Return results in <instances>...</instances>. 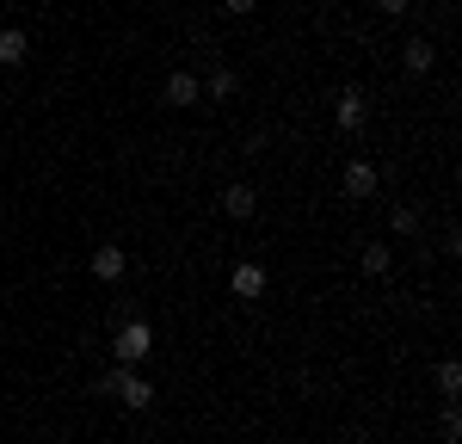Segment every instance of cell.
<instances>
[{"mask_svg": "<svg viewBox=\"0 0 462 444\" xmlns=\"http://www.w3.org/2000/svg\"><path fill=\"white\" fill-rule=\"evenodd\" d=\"M0 62H6V69H19V62H32V32H19V25H6V32H0Z\"/></svg>", "mask_w": 462, "mask_h": 444, "instance_id": "obj_9", "label": "cell"}, {"mask_svg": "<svg viewBox=\"0 0 462 444\" xmlns=\"http://www.w3.org/2000/svg\"><path fill=\"white\" fill-rule=\"evenodd\" d=\"M228 291L241 296V302H259V296H265V265H259V259H241V265H228Z\"/></svg>", "mask_w": 462, "mask_h": 444, "instance_id": "obj_3", "label": "cell"}, {"mask_svg": "<svg viewBox=\"0 0 462 444\" xmlns=\"http://www.w3.org/2000/svg\"><path fill=\"white\" fill-rule=\"evenodd\" d=\"M117 402L130 407V413H148V407H154V383H148L143 370H124V383H117Z\"/></svg>", "mask_w": 462, "mask_h": 444, "instance_id": "obj_5", "label": "cell"}, {"mask_svg": "<svg viewBox=\"0 0 462 444\" xmlns=\"http://www.w3.org/2000/svg\"><path fill=\"white\" fill-rule=\"evenodd\" d=\"M438 432H444V439H450V444L462 439V413H457V402H450V407H444V413H438Z\"/></svg>", "mask_w": 462, "mask_h": 444, "instance_id": "obj_15", "label": "cell"}, {"mask_svg": "<svg viewBox=\"0 0 462 444\" xmlns=\"http://www.w3.org/2000/svg\"><path fill=\"white\" fill-rule=\"evenodd\" d=\"M389 228H394V235H420V210H413V204H394Z\"/></svg>", "mask_w": 462, "mask_h": 444, "instance_id": "obj_13", "label": "cell"}, {"mask_svg": "<svg viewBox=\"0 0 462 444\" xmlns=\"http://www.w3.org/2000/svg\"><path fill=\"white\" fill-rule=\"evenodd\" d=\"M401 62H407V74H431V62H438V50H431L426 37H407V50H401Z\"/></svg>", "mask_w": 462, "mask_h": 444, "instance_id": "obj_10", "label": "cell"}, {"mask_svg": "<svg viewBox=\"0 0 462 444\" xmlns=\"http://www.w3.org/2000/svg\"><path fill=\"white\" fill-rule=\"evenodd\" d=\"M389 272H394V254L383 241H370V247H364V278H389Z\"/></svg>", "mask_w": 462, "mask_h": 444, "instance_id": "obj_11", "label": "cell"}, {"mask_svg": "<svg viewBox=\"0 0 462 444\" xmlns=\"http://www.w3.org/2000/svg\"><path fill=\"white\" fill-rule=\"evenodd\" d=\"M407 6H413V0H376V13H383V19H401Z\"/></svg>", "mask_w": 462, "mask_h": 444, "instance_id": "obj_18", "label": "cell"}, {"mask_svg": "<svg viewBox=\"0 0 462 444\" xmlns=\"http://www.w3.org/2000/svg\"><path fill=\"white\" fill-rule=\"evenodd\" d=\"M253 210H259V191H253V185H241V180L222 185V217L228 222H247Z\"/></svg>", "mask_w": 462, "mask_h": 444, "instance_id": "obj_7", "label": "cell"}, {"mask_svg": "<svg viewBox=\"0 0 462 444\" xmlns=\"http://www.w3.org/2000/svg\"><path fill=\"white\" fill-rule=\"evenodd\" d=\"M235 93H241V74H228V69H216L204 80V99H235Z\"/></svg>", "mask_w": 462, "mask_h": 444, "instance_id": "obj_12", "label": "cell"}, {"mask_svg": "<svg viewBox=\"0 0 462 444\" xmlns=\"http://www.w3.org/2000/svg\"><path fill=\"white\" fill-rule=\"evenodd\" d=\"M333 124H339L346 136H364V130H370V99H364L357 87H346V93L333 99Z\"/></svg>", "mask_w": 462, "mask_h": 444, "instance_id": "obj_2", "label": "cell"}, {"mask_svg": "<svg viewBox=\"0 0 462 444\" xmlns=\"http://www.w3.org/2000/svg\"><path fill=\"white\" fill-rule=\"evenodd\" d=\"M87 272H93L99 284H117V278L130 272V254H124L117 241H106V247H93V259H87Z\"/></svg>", "mask_w": 462, "mask_h": 444, "instance_id": "obj_4", "label": "cell"}, {"mask_svg": "<svg viewBox=\"0 0 462 444\" xmlns=\"http://www.w3.org/2000/svg\"><path fill=\"white\" fill-rule=\"evenodd\" d=\"M253 6H259V0H222V13H228V19H247Z\"/></svg>", "mask_w": 462, "mask_h": 444, "instance_id": "obj_17", "label": "cell"}, {"mask_svg": "<svg viewBox=\"0 0 462 444\" xmlns=\"http://www.w3.org/2000/svg\"><path fill=\"white\" fill-rule=\"evenodd\" d=\"M148 352H154V328L136 321V315H124V328L111 333V358H117V365H130V370H143Z\"/></svg>", "mask_w": 462, "mask_h": 444, "instance_id": "obj_1", "label": "cell"}, {"mask_svg": "<svg viewBox=\"0 0 462 444\" xmlns=\"http://www.w3.org/2000/svg\"><path fill=\"white\" fill-rule=\"evenodd\" d=\"M376 180H383V173H376V161H364V154H357V161H346V198H376Z\"/></svg>", "mask_w": 462, "mask_h": 444, "instance_id": "obj_6", "label": "cell"}, {"mask_svg": "<svg viewBox=\"0 0 462 444\" xmlns=\"http://www.w3.org/2000/svg\"><path fill=\"white\" fill-rule=\"evenodd\" d=\"M124 370H130V365H111V370H99V376H93V389H99V395H117V383H124Z\"/></svg>", "mask_w": 462, "mask_h": 444, "instance_id": "obj_16", "label": "cell"}, {"mask_svg": "<svg viewBox=\"0 0 462 444\" xmlns=\"http://www.w3.org/2000/svg\"><path fill=\"white\" fill-rule=\"evenodd\" d=\"M438 389L457 402V389H462V365H457V358H444V365H438Z\"/></svg>", "mask_w": 462, "mask_h": 444, "instance_id": "obj_14", "label": "cell"}, {"mask_svg": "<svg viewBox=\"0 0 462 444\" xmlns=\"http://www.w3.org/2000/svg\"><path fill=\"white\" fill-rule=\"evenodd\" d=\"M161 93H167V106H179V111H185V106H198V99H204V80L179 69V74H167V87H161Z\"/></svg>", "mask_w": 462, "mask_h": 444, "instance_id": "obj_8", "label": "cell"}]
</instances>
